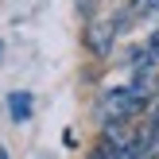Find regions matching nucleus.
<instances>
[{"label": "nucleus", "mask_w": 159, "mask_h": 159, "mask_svg": "<svg viewBox=\"0 0 159 159\" xmlns=\"http://www.w3.org/2000/svg\"><path fill=\"white\" fill-rule=\"evenodd\" d=\"M8 113H12L16 124L31 120V93H12V97H8Z\"/></svg>", "instance_id": "nucleus-3"}, {"label": "nucleus", "mask_w": 159, "mask_h": 159, "mask_svg": "<svg viewBox=\"0 0 159 159\" xmlns=\"http://www.w3.org/2000/svg\"><path fill=\"white\" fill-rule=\"evenodd\" d=\"M124 23H132L128 16H120V20H101V23H89V31H85V43H89V51H97V54H109V47H113V35L124 27Z\"/></svg>", "instance_id": "nucleus-2"}, {"label": "nucleus", "mask_w": 159, "mask_h": 159, "mask_svg": "<svg viewBox=\"0 0 159 159\" xmlns=\"http://www.w3.org/2000/svg\"><path fill=\"white\" fill-rule=\"evenodd\" d=\"M152 97H155V82H140V78H132L128 85H113V89H105L101 101H97V120H101V128H105V124L132 120V116L144 109V101H152Z\"/></svg>", "instance_id": "nucleus-1"}, {"label": "nucleus", "mask_w": 159, "mask_h": 159, "mask_svg": "<svg viewBox=\"0 0 159 159\" xmlns=\"http://www.w3.org/2000/svg\"><path fill=\"white\" fill-rule=\"evenodd\" d=\"M128 20H159V0H128Z\"/></svg>", "instance_id": "nucleus-4"}, {"label": "nucleus", "mask_w": 159, "mask_h": 159, "mask_svg": "<svg viewBox=\"0 0 159 159\" xmlns=\"http://www.w3.org/2000/svg\"><path fill=\"white\" fill-rule=\"evenodd\" d=\"M148 140L159 148V97L152 101V116H148Z\"/></svg>", "instance_id": "nucleus-5"}, {"label": "nucleus", "mask_w": 159, "mask_h": 159, "mask_svg": "<svg viewBox=\"0 0 159 159\" xmlns=\"http://www.w3.org/2000/svg\"><path fill=\"white\" fill-rule=\"evenodd\" d=\"M144 51H148V54H152V58L159 62V31H152V39L144 43Z\"/></svg>", "instance_id": "nucleus-6"}]
</instances>
